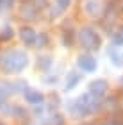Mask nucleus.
I'll list each match as a JSON object with an SVG mask.
<instances>
[{"instance_id":"aec40b11","label":"nucleus","mask_w":123,"mask_h":125,"mask_svg":"<svg viewBox=\"0 0 123 125\" xmlns=\"http://www.w3.org/2000/svg\"><path fill=\"white\" fill-rule=\"evenodd\" d=\"M0 125H4V123H0Z\"/></svg>"},{"instance_id":"9b49d317","label":"nucleus","mask_w":123,"mask_h":125,"mask_svg":"<svg viewBox=\"0 0 123 125\" xmlns=\"http://www.w3.org/2000/svg\"><path fill=\"white\" fill-rule=\"evenodd\" d=\"M63 123H64V120L61 115H52L48 120V125H63Z\"/></svg>"},{"instance_id":"0eeeda50","label":"nucleus","mask_w":123,"mask_h":125,"mask_svg":"<svg viewBox=\"0 0 123 125\" xmlns=\"http://www.w3.org/2000/svg\"><path fill=\"white\" fill-rule=\"evenodd\" d=\"M109 57H111V62H113L114 66H123V54L116 50V47H111L109 48Z\"/></svg>"},{"instance_id":"6e6552de","label":"nucleus","mask_w":123,"mask_h":125,"mask_svg":"<svg viewBox=\"0 0 123 125\" xmlns=\"http://www.w3.org/2000/svg\"><path fill=\"white\" fill-rule=\"evenodd\" d=\"M84 7H86V11L91 16H98L100 14V2H96V0H87Z\"/></svg>"},{"instance_id":"20e7f679","label":"nucleus","mask_w":123,"mask_h":125,"mask_svg":"<svg viewBox=\"0 0 123 125\" xmlns=\"http://www.w3.org/2000/svg\"><path fill=\"white\" fill-rule=\"evenodd\" d=\"M79 66L82 68L84 72H89V73H91V72L96 70L98 64H96V59H95L93 55H80V57H79Z\"/></svg>"},{"instance_id":"f03ea898","label":"nucleus","mask_w":123,"mask_h":125,"mask_svg":"<svg viewBox=\"0 0 123 125\" xmlns=\"http://www.w3.org/2000/svg\"><path fill=\"white\" fill-rule=\"evenodd\" d=\"M79 39L86 48H100V36L93 27H84L79 34Z\"/></svg>"},{"instance_id":"a211bd4d","label":"nucleus","mask_w":123,"mask_h":125,"mask_svg":"<svg viewBox=\"0 0 123 125\" xmlns=\"http://www.w3.org/2000/svg\"><path fill=\"white\" fill-rule=\"evenodd\" d=\"M4 100H5V89H4V88H0V105L4 104Z\"/></svg>"},{"instance_id":"1a4fd4ad","label":"nucleus","mask_w":123,"mask_h":125,"mask_svg":"<svg viewBox=\"0 0 123 125\" xmlns=\"http://www.w3.org/2000/svg\"><path fill=\"white\" fill-rule=\"evenodd\" d=\"M34 13H36V5L32 2H25L23 7H21V14H23V18H34Z\"/></svg>"},{"instance_id":"423d86ee","label":"nucleus","mask_w":123,"mask_h":125,"mask_svg":"<svg viewBox=\"0 0 123 125\" xmlns=\"http://www.w3.org/2000/svg\"><path fill=\"white\" fill-rule=\"evenodd\" d=\"M25 98L30 102V104H41V102L45 100V96L39 93V91H36V89H25Z\"/></svg>"},{"instance_id":"ddd939ff","label":"nucleus","mask_w":123,"mask_h":125,"mask_svg":"<svg viewBox=\"0 0 123 125\" xmlns=\"http://www.w3.org/2000/svg\"><path fill=\"white\" fill-rule=\"evenodd\" d=\"M11 36H13V29H11V27H4V31L0 32V38L2 39H11Z\"/></svg>"},{"instance_id":"6ab92c4d","label":"nucleus","mask_w":123,"mask_h":125,"mask_svg":"<svg viewBox=\"0 0 123 125\" xmlns=\"http://www.w3.org/2000/svg\"><path fill=\"white\" fill-rule=\"evenodd\" d=\"M105 125H120V123H118V122H107Z\"/></svg>"},{"instance_id":"f3484780","label":"nucleus","mask_w":123,"mask_h":125,"mask_svg":"<svg viewBox=\"0 0 123 125\" xmlns=\"http://www.w3.org/2000/svg\"><path fill=\"white\" fill-rule=\"evenodd\" d=\"M9 4H11V0H0V11H2V9H5Z\"/></svg>"},{"instance_id":"7ed1b4c3","label":"nucleus","mask_w":123,"mask_h":125,"mask_svg":"<svg viewBox=\"0 0 123 125\" xmlns=\"http://www.w3.org/2000/svg\"><path fill=\"white\" fill-rule=\"evenodd\" d=\"M107 91V82L104 81V79H96V81H93L89 84V95H93L95 98H102Z\"/></svg>"},{"instance_id":"4468645a","label":"nucleus","mask_w":123,"mask_h":125,"mask_svg":"<svg viewBox=\"0 0 123 125\" xmlns=\"http://www.w3.org/2000/svg\"><path fill=\"white\" fill-rule=\"evenodd\" d=\"M50 64H52V59H50V57H41V59H39V66L45 68V70L50 68Z\"/></svg>"},{"instance_id":"39448f33","label":"nucleus","mask_w":123,"mask_h":125,"mask_svg":"<svg viewBox=\"0 0 123 125\" xmlns=\"http://www.w3.org/2000/svg\"><path fill=\"white\" fill-rule=\"evenodd\" d=\"M36 36L38 34L34 32V29H30V27H23V29L20 31V38H21V41L25 45H34Z\"/></svg>"},{"instance_id":"f8f14e48","label":"nucleus","mask_w":123,"mask_h":125,"mask_svg":"<svg viewBox=\"0 0 123 125\" xmlns=\"http://www.w3.org/2000/svg\"><path fill=\"white\" fill-rule=\"evenodd\" d=\"M113 41H114V45H118V47H120V45H123V27H121V29L116 32V34H114Z\"/></svg>"},{"instance_id":"2eb2a0df","label":"nucleus","mask_w":123,"mask_h":125,"mask_svg":"<svg viewBox=\"0 0 123 125\" xmlns=\"http://www.w3.org/2000/svg\"><path fill=\"white\" fill-rule=\"evenodd\" d=\"M45 43H47V36H45V34H41V36H36V41H34L36 47H43Z\"/></svg>"},{"instance_id":"f257e3e1","label":"nucleus","mask_w":123,"mask_h":125,"mask_svg":"<svg viewBox=\"0 0 123 125\" xmlns=\"http://www.w3.org/2000/svg\"><path fill=\"white\" fill-rule=\"evenodd\" d=\"M0 64L7 73H16V72H21L29 64V57L21 50H9L0 57Z\"/></svg>"},{"instance_id":"dca6fc26","label":"nucleus","mask_w":123,"mask_h":125,"mask_svg":"<svg viewBox=\"0 0 123 125\" xmlns=\"http://www.w3.org/2000/svg\"><path fill=\"white\" fill-rule=\"evenodd\" d=\"M70 2H71V0H55V4H57V5H59L61 9L68 7V5H70Z\"/></svg>"},{"instance_id":"9d476101","label":"nucleus","mask_w":123,"mask_h":125,"mask_svg":"<svg viewBox=\"0 0 123 125\" xmlns=\"http://www.w3.org/2000/svg\"><path fill=\"white\" fill-rule=\"evenodd\" d=\"M79 81H80V75L79 73H75V72H71V73H68V79H66V89H73L75 88V84H79Z\"/></svg>"}]
</instances>
